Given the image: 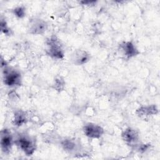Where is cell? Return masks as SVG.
Masks as SVG:
<instances>
[{
  "mask_svg": "<svg viewBox=\"0 0 160 160\" xmlns=\"http://www.w3.org/2000/svg\"><path fill=\"white\" fill-rule=\"evenodd\" d=\"M15 143L27 155L32 154L35 151L34 141L29 136H21L15 141Z\"/></svg>",
  "mask_w": 160,
  "mask_h": 160,
  "instance_id": "obj_1",
  "label": "cell"
},
{
  "mask_svg": "<svg viewBox=\"0 0 160 160\" xmlns=\"http://www.w3.org/2000/svg\"><path fill=\"white\" fill-rule=\"evenodd\" d=\"M4 82L8 86H14L19 85L21 81L20 74L12 69L4 68L3 71Z\"/></svg>",
  "mask_w": 160,
  "mask_h": 160,
  "instance_id": "obj_2",
  "label": "cell"
},
{
  "mask_svg": "<svg viewBox=\"0 0 160 160\" xmlns=\"http://www.w3.org/2000/svg\"><path fill=\"white\" fill-rule=\"evenodd\" d=\"M84 134L89 138H98L102 134L103 129L98 125L89 123L85 125L84 128Z\"/></svg>",
  "mask_w": 160,
  "mask_h": 160,
  "instance_id": "obj_3",
  "label": "cell"
},
{
  "mask_svg": "<svg viewBox=\"0 0 160 160\" xmlns=\"http://www.w3.org/2000/svg\"><path fill=\"white\" fill-rule=\"evenodd\" d=\"M12 144V138L9 132L4 129L1 131V149L4 152H8L11 148Z\"/></svg>",
  "mask_w": 160,
  "mask_h": 160,
  "instance_id": "obj_4",
  "label": "cell"
},
{
  "mask_svg": "<svg viewBox=\"0 0 160 160\" xmlns=\"http://www.w3.org/2000/svg\"><path fill=\"white\" fill-rule=\"evenodd\" d=\"M49 51L51 56L57 58H61L63 56L62 49L60 45L55 38H51L49 39Z\"/></svg>",
  "mask_w": 160,
  "mask_h": 160,
  "instance_id": "obj_5",
  "label": "cell"
},
{
  "mask_svg": "<svg viewBox=\"0 0 160 160\" xmlns=\"http://www.w3.org/2000/svg\"><path fill=\"white\" fill-rule=\"evenodd\" d=\"M122 137L125 141L131 143L136 141L138 135L136 133L135 131L129 128L124 131V132L122 133Z\"/></svg>",
  "mask_w": 160,
  "mask_h": 160,
  "instance_id": "obj_6",
  "label": "cell"
},
{
  "mask_svg": "<svg viewBox=\"0 0 160 160\" xmlns=\"http://www.w3.org/2000/svg\"><path fill=\"white\" fill-rule=\"evenodd\" d=\"M121 47H122V49L124 50L126 56L131 57V56H134L135 54H136V49H135L134 45L131 42H124V44L121 45Z\"/></svg>",
  "mask_w": 160,
  "mask_h": 160,
  "instance_id": "obj_7",
  "label": "cell"
},
{
  "mask_svg": "<svg viewBox=\"0 0 160 160\" xmlns=\"http://www.w3.org/2000/svg\"><path fill=\"white\" fill-rule=\"evenodd\" d=\"M89 59V56L84 51L78 52L75 56L76 63L78 64H82L86 62Z\"/></svg>",
  "mask_w": 160,
  "mask_h": 160,
  "instance_id": "obj_8",
  "label": "cell"
},
{
  "mask_svg": "<svg viewBox=\"0 0 160 160\" xmlns=\"http://www.w3.org/2000/svg\"><path fill=\"white\" fill-rule=\"evenodd\" d=\"M45 29V23L42 21L36 22L32 27V30L34 31L35 33H41Z\"/></svg>",
  "mask_w": 160,
  "mask_h": 160,
  "instance_id": "obj_9",
  "label": "cell"
},
{
  "mask_svg": "<svg viewBox=\"0 0 160 160\" xmlns=\"http://www.w3.org/2000/svg\"><path fill=\"white\" fill-rule=\"evenodd\" d=\"M25 120L26 119L24 114H22L20 112L16 113L14 116V124L17 126H21L22 123L25 122Z\"/></svg>",
  "mask_w": 160,
  "mask_h": 160,
  "instance_id": "obj_10",
  "label": "cell"
},
{
  "mask_svg": "<svg viewBox=\"0 0 160 160\" xmlns=\"http://www.w3.org/2000/svg\"><path fill=\"white\" fill-rule=\"evenodd\" d=\"M14 12L15 14V15L19 18H22L24 16L25 14V11L24 9L22 7H18L17 8H16L14 10Z\"/></svg>",
  "mask_w": 160,
  "mask_h": 160,
  "instance_id": "obj_11",
  "label": "cell"
},
{
  "mask_svg": "<svg viewBox=\"0 0 160 160\" xmlns=\"http://www.w3.org/2000/svg\"><path fill=\"white\" fill-rule=\"evenodd\" d=\"M1 31L4 33L8 34V32H9V29L8 28L7 26H6V23L5 21H3L2 20H1Z\"/></svg>",
  "mask_w": 160,
  "mask_h": 160,
  "instance_id": "obj_12",
  "label": "cell"
}]
</instances>
